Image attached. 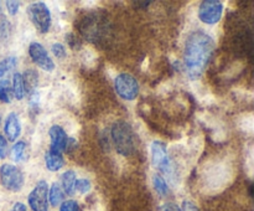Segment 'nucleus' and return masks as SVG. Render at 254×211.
<instances>
[{
    "label": "nucleus",
    "instance_id": "1",
    "mask_svg": "<svg viewBox=\"0 0 254 211\" xmlns=\"http://www.w3.org/2000/svg\"><path fill=\"white\" fill-rule=\"evenodd\" d=\"M215 51V41L203 31H195L188 37L184 52V66L191 79H198Z\"/></svg>",
    "mask_w": 254,
    "mask_h": 211
},
{
    "label": "nucleus",
    "instance_id": "4",
    "mask_svg": "<svg viewBox=\"0 0 254 211\" xmlns=\"http://www.w3.org/2000/svg\"><path fill=\"white\" fill-rule=\"evenodd\" d=\"M0 183L7 190L17 193L24 186V175L17 166L2 164L0 166Z\"/></svg>",
    "mask_w": 254,
    "mask_h": 211
},
{
    "label": "nucleus",
    "instance_id": "11",
    "mask_svg": "<svg viewBox=\"0 0 254 211\" xmlns=\"http://www.w3.org/2000/svg\"><path fill=\"white\" fill-rule=\"evenodd\" d=\"M4 132L6 134L7 141H15L20 137V133H21V124H20L19 117H17V114L15 112H11L6 117Z\"/></svg>",
    "mask_w": 254,
    "mask_h": 211
},
{
    "label": "nucleus",
    "instance_id": "9",
    "mask_svg": "<svg viewBox=\"0 0 254 211\" xmlns=\"http://www.w3.org/2000/svg\"><path fill=\"white\" fill-rule=\"evenodd\" d=\"M29 55L34 64H36L40 69L47 72H51L55 70L54 60L49 56L46 49L40 42H31L30 44Z\"/></svg>",
    "mask_w": 254,
    "mask_h": 211
},
{
    "label": "nucleus",
    "instance_id": "10",
    "mask_svg": "<svg viewBox=\"0 0 254 211\" xmlns=\"http://www.w3.org/2000/svg\"><path fill=\"white\" fill-rule=\"evenodd\" d=\"M50 141H51V146L50 149L55 151H59V153H64L66 150L67 146V141H68V137H67L66 132L62 128L61 126H52L49 131Z\"/></svg>",
    "mask_w": 254,
    "mask_h": 211
},
{
    "label": "nucleus",
    "instance_id": "7",
    "mask_svg": "<svg viewBox=\"0 0 254 211\" xmlns=\"http://www.w3.org/2000/svg\"><path fill=\"white\" fill-rule=\"evenodd\" d=\"M223 14V4L218 0H205L198 7V19L207 25H215Z\"/></svg>",
    "mask_w": 254,
    "mask_h": 211
},
{
    "label": "nucleus",
    "instance_id": "19",
    "mask_svg": "<svg viewBox=\"0 0 254 211\" xmlns=\"http://www.w3.org/2000/svg\"><path fill=\"white\" fill-rule=\"evenodd\" d=\"M11 86L7 79H0V101L2 103L11 102Z\"/></svg>",
    "mask_w": 254,
    "mask_h": 211
},
{
    "label": "nucleus",
    "instance_id": "26",
    "mask_svg": "<svg viewBox=\"0 0 254 211\" xmlns=\"http://www.w3.org/2000/svg\"><path fill=\"white\" fill-rule=\"evenodd\" d=\"M6 145H7L6 139L0 134V160L4 159L5 155H6Z\"/></svg>",
    "mask_w": 254,
    "mask_h": 211
},
{
    "label": "nucleus",
    "instance_id": "5",
    "mask_svg": "<svg viewBox=\"0 0 254 211\" xmlns=\"http://www.w3.org/2000/svg\"><path fill=\"white\" fill-rule=\"evenodd\" d=\"M114 89L121 98L134 101L139 94V83L131 74L121 73L114 79Z\"/></svg>",
    "mask_w": 254,
    "mask_h": 211
},
{
    "label": "nucleus",
    "instance_id": "23",
    "mask_svg": "<svg viewBox=\"0 0 254 211\" xmlns=\"http://www.w3.org/2000/svg\"><path fill=\"white\" fill-rule=\"evenodd\" d=\"M51 50L52 54H54L57 59H64V57L66 56V49H64V45L60 44V42H56V44L52 45Z\"/></svg>",
    "mask_w": 254,
    "mask_h": 211
},
{
    "label": "nucleus",
    "instance_id": "18",
    "mask_svg": "<svg viewBox=\"0 0 254 211\" xmlns=\"http://www.w3.org/2000/svg\"><path fill=\"white\" fill-rule=\"evenodd\" d=\"M153 185L156 193L160 196H166L169 194L168 183L160 174H154L153 175Z\"/></svg>",
    "mask_w": 254,
    "mask_h": 211
},
{
    "label": "nucleus",
    "instance_id": "8",
    "mask_svg": "<svg viewBox=\"0 0 254 211\" xmlns=\"http://www.w3.org/2000/svg\"><path fill=\"white\" fill-rule=\"evenodd\" d=\"M29 205L32 211H49V185L45 180L37 181L29 194Z\"/></svg>",
    "mask_w": 254,
    "mask_h": 211
},
{
    "label": "nucleus",
    "instance_id": "24",
    "mask_svg": "<svg viewBox=\"0 0 254 211\" xmlns=\"http://www.w3.org/2000/svg\"><path fill=\"white\" fill-rule=\"evenodd\" d=\"M20 2L19 1H6V9L10 15H16L19 11Z\"/></svg>",
    "mask_w": 254,
    "mask_h": 211
},
{
    "label": "nucleus",
    "instance_id": "13",
    "mask_svg": "<svg viewBox=\"0 0 254 211\" xmlns=\"http://www.w3.org/2000/svg\"><path fill=\"white\" fill-rule=\"evenodd\" d=\"M39 74L34 70H27L25 71L24 76H22V81H24L25 92L29 93V96L36 93V87H37V79H39Z\"/></svg>",
    "mask_w": 254,
    "mask_h": 211
},
{
    "label": "nucleus",
    "instance_id": "17",
    "mask_svg": "<svg viewBox=\"0 0 254 211\" xmlns=\"http://www.w3.org/2000/svg\"><path fill=\"white\" fill-rule=\"evenodd\" d=\"M11 159L16 163L26 159V143L22 141H16L11 148Z\"/></svg>",
    "mask_w": 254,
    "mask_h": 211
},
{
    "label": "nucleus",
    "instance_id": "29",
    "mask_svg": "<svg viewBox=\"0 0 254 211\" xmlns=\"http://www.w3.org/2000/svg\"><path fill=\"white\" fill-rule=\"evenodd\" d=\"M0 123H1V117H0Z\"/></svg>",
    "mask_w": 254,
    "mask_h": 211
},
{
    "label": "nucleus",
    "instance_id": "14",
    "mask_svg": "<svg viewBox=\"0 0 254 211\" xmlns=\"http://www.w3.org/2000/svg\"><path fill=\"white\" fill-rule=\"evenodd\" d=\"M74 184H76V173L73 170H66L61 175V188L67 195H73Z\"/></svg>",
    "mask_w": 254,
    "mask_h": 211
},
{
    "label": "nucleus",
    "instance_id": "3",
    "mask_svg": "<svg viewBox=\"0 0 254 211\" xmlns=\"http://www.w3.org/2000/svg\"><path fill=\"white\" fill-rule=\"evenodd\" d=\"M27 15H29L30 21L32 22L36 30L41 34L49 32L51 27V12L47 5L42 1L32 2L27 7Z\"/></svg>",
    "mask_w": 254,
    "mask_h": 211
},
{
    "label": "nucleus",
    "instance_id": "22",
    "mask_svg": "<svg viewBox=\"0 0 254 211\" xmlns=\"http://www.w3.org/2000/svg\"><path fill=\"white\" fill-rule=\"evenodd\" d=\"M60 211H79L78 203L74 200L62 201L61 206H60Z\"/></svg>",
    "mask_w": 254,
    "mask_h": 211
},
{
    "label": "nucleus",
    "instance_id": "16",
    "mask_svg": "<svg viewBox=\"0 0 254 211\" xmlns=\"http://www.w3.org/2000/svg\"><path fill=\"white\" fill-rule=\"evenodd\" d=\"M64 190H62L61 185L59 183L52 184L49 190L50 204L52 206H59L62 203V200H64Z\"/></svg>",
    "mask_w": 254,
    "mask_h": 211
},
{
    "label": "nucleus",
    "instance_id": "20",
    "mask_svg": "<svg viewBox=\"0 0 254 211\" xmlns=\"http://www.w3.org/2000/svg\"><path fill=\"white\" fill-rule=\"evenodd\" d=\"M15 65H16V59H15L14 56H9L6 57V59L2 60V61L0 62V79H1L2 76H5L7 72L11 71L15 67Z\"/></svg>",
    "mask_w": 254,
    "mask_h": 211
},
{
    "label": "nucleus",
    "instance_id": "15",
    "mask_svg": "<svg viewBox=\"0 0 254 211\" xmlns=\"http://www.w3.org/2000/svg\"><path fill=\"white\" fill-rule=\"evenodd\" d=\"M12 93H14L15 98L17 101H21L25 96V87H24V81H22V74L21 73H14L12 76Z\"/></svg>",
    "mask_w": 254,
    "mask_h": 211
},
{
    "label": "nucleus",
    "instance_id": "6",
    "mask_svg": "<svg viewBox=\"0 0 254 211\" xmlns=\"http://www.w3.org/2000/svg\"><path fill=\"white\" fill-rule=\"evenodd\" d=\"M151 161H153L154 166L161 171V173L166 174L169 178L173 175V164H171L170 158H169L168 149H166L165 143L160 141H155L151 143Z\"/></svg>",
    "mask_w": 254,
    "mask_h": 211
},
{
    "label": "nucleus",
    "instance_id": "2",
    "mask_svg": "<svg viewBox=\"0 0 254 211\" xmlns=\"http://www.w3.org/2000/svg\"><path fill=\"white\" fill-rule=\"evenodd\" d=\"M112 141L117 153L128 156L135 150V133L130 124L126 121L114 122L111 129Z\"/></svg>",
    "mask_w": 254,
    "mask_h": 211
},
{
    "label": "nucleus",
    "instance_id": "25",
    "mask_svg": "<svg viewBox=\"0 0 254 211\" xmlns=\"http://www.w3.org/2000/svg\"><path fill=\"white\" fill-rule=\"evenodd\" d=\"M180 210L181 211H198V209L193 203H191V201L189 200H185L183 203V206H181Z\"/></svg>",
    "mask_w": 254,
    "mask_h": 211
},
{
    "label": "nucleus",
    "instance_id": "12",
    "mask_svg": "<svg viewBox=\"0 0 254 211\" xmlns=\"http://www.w3.org/2000/svg\"><path fill=\"white\" fill-rule=\"evenodd\" d=\"M45 163H46V168L49 169L50 171H59L61 170L64 165V160L62 154L59 153V151L52 150V149H49V150L45 153Z\"/></svg>",
    "mask_w": 254,
    "mask_h": 211
},
{
    "label": "nucleus",
    "instance_id": "28",
    "mask_svg": "<svg viewBox=\"0 0 254 211\" xmlns=\"http://www.w3.org/2000/svg\"><path fill=\"white\" fill-rule=\"evenodd\" d=\"M11 211H26V206H25L22 203H16Z\"/></svg>",
    "mask_w": 254,
    "mask_h": 211
},
{
    "label": "nucleus",
    "instance_id": "27",
    "mask_svg": "<svg viewBox=\"0 0 254 211\" xmlns=\"http://www.w3.org/2000/svg\"><path fill=\"white\" fill-rule=\"evenodd\" d=\"M160 211H181V210H180V208L176 205V204L166 203V204H164L163 206H161Z\"/></svg>",
    "mask_w": 254,
    "mask_h": 211
},
{
    "label": "nucleus",
    "instance_id": "21",
    "mask_svg": "<svg viewBox=\"0 0 254 211\" xmlns=\"http://www.w3.org/2000/svg\"><path fill=\"white\" fill-rule=\"evenodd\" d=\"M91 181L88 179H78V180H76V184H74V191L77 190L81 194H87L91 190Z\"/></svg>",
    "mask_w": 254,
    "mask_h": 211
}]
</instances>
